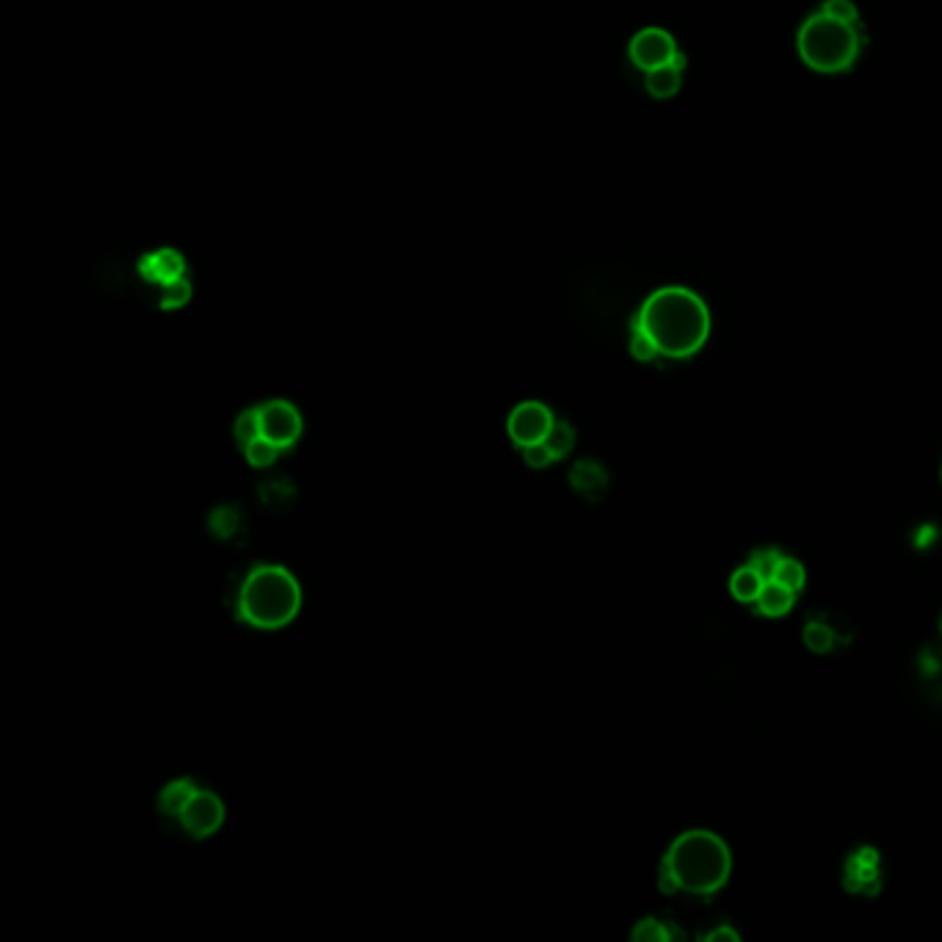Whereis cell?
<instances>
[{
  "label": "cell",
  "mask_w": 942,
  "mask_h": 942,
  "mask_svg": "<svg viewBox=\"0 0 942 942\" xmlns=\"http://www.w3.org/2000/svg\"><path fill=\"white\" fill-rule=\"evenodd\" d=\"M636 330L653 340L658 355L683 360L705 346L710 332L708 307L689 288H660L639 310Z\"/></svg>",
  "instance_id": "obj_1"
},
{
  "label": "cell",
  "mask_w": 942,
  "mask_h": 942,
  "mask_svg": "<svg viewBox=\"0 0 942 942\" xmlns=\"http://www.w3.org/2000/svg\"><path fill=\"white\" fill-rule=\"evenodd\" d=\"M727 877H730V852L719 834L705 829L680 834L660 865V888L667 893L685 890L710 895L727 882Z\"/></svg>",
  "instance_id": "obj_2"
},
{
  "label": "cell",
  "mask_w": 942,
  "mask_h": 942,
  "mask_svg": "<svg viewBox=\"0 0 942 942\" xmlns=\"http://www.w3.org/2000/svg\"><path fill=\"white\" fill-rule=\"evenodd\" d=\"M301 592L296 578L283 567H255L238 595V613L260 631L285 628L296 617Z\"/></svg>",
  "instance_id": "obj_3"
},
{
  "label": "cell",
  "mask_w": 942,
  "mask_h": 942,
  "mask_svg": "<svg viewBox=\"0 0 942 942\" xmlns=\"http://www.w3.org/2000/svg\"><path fill=\"white\" fill-rule=\"evenodd\" d=\"M859 25L818 12L798 30V55L816 73H843L859 55Z\"/></svg>",
  "instance_id": "obj_4"
},
{
  "label": "cell",
  "mask_w": 942,
  "mask_h": 942,
  "mask_svg": "<svg viewBox=\"0 0 942 942\" xmlns=\"http://www.w3.org/2000/svg\"><path fill=\"white\" fill-rule=\"evenodd\" d=\"M260 429L269 443L285 450L299 439L301 434V414L296 412L294 404L288 401H269L260 407Z\"/></svg>",
  "instance_id": "obj_5"
},
{
  "label": "cell",
  "mask_w": 942,
  "mask_h": 942,
  "mask_svg": "<svg viewBox=\"0 0 942 942\" xmlns=\"http://www.w3.org/2000/svg\"><path fill=\"white\" fill-rule=\"evenodd\" d=\"M678 55L680 50L678 45H674V39L669 37L667 30L660 28L639 30L631 42V61L639 66V70H644V73L669 64V61H674Z\"/></svg>",
  "instance_id": "obj_6"
},
{
  "label": "cell",
  "mask_w": 942,
  "mask_h": 942,
  "mask_svg": "<svg viewBox=\"0 0 942 942\" xmlns=\"http://www.w3.org/2000/svg\"><path fill=\"white\" fill-rule=\"evenodd\" d=\"M224 823L222 798L211 791H199L188 798L186 810L181 813V827L194 838H208Z\"/></svg>",
  "instance_id": "obj_7"
},
{
  "label": "cell",
  "mask_w": 942,
  "mask_h": 942,
  "mask_svg": "<svg viewBox=\"0 0 942 942\" xmlns=\"http://www.w3.org/2000/svg\"><path fill=\"white\" fill-rule=\"evenodd\" d=\"M553 412L540 401H525L509 414V437L515 445L525 448V445L542 443L553 426Z\"/></svg>",
  "instance_id": "obj_8"
},
{
  "label": "cell",
  "mask_w": 942,
  "mask_h": 942,
  "mask_svg": "<svg viewBox=\"0 0 942 942\" xmlns=\"http://www.w3.org/2000/svg\"><path fill=\"white\" fill-rule=\"evenodd\" d=\"M183 271H186V260L174 249H158V252H150L138 260V274L145 276L147 283H174V280H181Z\"/></svg>",
  "instance_id": "obj_9"
},
{
  "label": "cell",
  "mask_w": 942,
  "mask_h": 942,
  "mask_svg": "<svg viewBox=\"0 0 942 942\" xmlns=\"http://www.w3.org/2000/svg\"><path fill=\"white\" fill-rule=\"evenodd\" d=\"M683 64L685 59L678 55L669 64L658 66V70H649L647 73V91L653 97H672L680 89V80H683Z\"/></svg>",
  "instance_id": "obj_10"
},
{
  "label": "cell",
  "mask_w": 942,
  "mask_h": 942,
  "mask_svg": "<svg viewBox=\"0 0 942 942\" xmlns=\"http://www.w3.org/2000/svg\"><path fill=\"white\" fill-rule=\"evenodd\" d=\"M572 486H575L583 498L597 500L606 493L608 475L597 462H578L575 470H572Z\"/></svg>",
  "instance_id": "obj_11"
},
{
  "label": "cell",
  "mask_w": 942,
  "mask_h": 942,
  "mask_svg": "<svg viewBox=\"0 0 942 942\" xmlns=\"http://www.w3.org/2000/svg\"><path fill=\"white\" fill-rule=\"evenodd\" d=\"M793 600H796L793 588L782 586L780 581H766L760 597H757V611L766 613V617H782V613L791 611Z\"/></svg>",
  "instance_id": "obj_12"
},
{
  "label": "cell",
  "mask_w": 942,
  "mask_h": 942,
  "mask_svg": "<svg viewBox=\"0 0 942 942\" xmlns=\"http://www.w3.org/2000/svg\"><path fill=\"white\" fill-rule=\"evenodd\" d=\"M194 793H197V785H194L191 780H174L161 791L158 807H161L163 816L177 818V821H181V813L186 810L188 798H191Z\"/></svg>",
  "instance_id": "obj_13"
},
{
  "label": "cell",
  "mask_w": 942,
  "mask_h": 942,
  "mask_svg": "<svg viewBox=\"0 0 942 942\" xmlns=\"http://www.w3.org/2000/svg\"><path fill=\"white\" fill-rule=\"evenodd\" d=\"M763 583L766 581H763L760 572L752 570L749 565L741 567V570L735 572V575H732V581H730L732 597H735V600H741V603H757V597H760V592H763Z\"/></svg>",
  "instance_id": "obj_14"
},
{
  "label": "cell",
  "mask_w": 942,
  "mask_h": 942,
  "mask_svg": "<svg viewBox=\"0 0 942 942\" xmlns=\"http://www.w3.org/2000/svg\"><path fill=\"white\" fill-rule=\"evenodd\" d=\"M542 443H545L547 448H550L553 459H565L567 454H570V450H572V445H575V432H572L570 423L556 421L550 426V432H547V437L542 439Z\"/></svg>",
  "instance_id": "obj_15"
},
{
  "label": "cell",
  "mask_w": 942,
  "mask_h": 942,
  "mask_svg": "<svg viewBox=\"0 0 942 942\" xmlns=\"http://www.w3.org/2000/svg\"><path fill=\"white\" fill-rule=\"evenodd\" d=\"M631 937L636 942H669L672 937H680V940H683V934H680L678 929H669V926H664L660 920H653V918L642 920V924L633 929Z\"/></svg>",
  "instance_id": "obj_16"
},
{
  "label": "cell",
  "mask_w": 942,
  "mask_h": 942,
  "mask_svg": "<svg viewBox=\"0 0 942 942\" xmlns=\"http://www.w3.org/2000/svg\"><path fill=\"white\" fill-rule=\"evenodd\" d=\"M161 310H181V307L188 305V299H191V283H188L186 276L161 285Z\"/></svg>",
  "instance_id": "obj_17"
},
{
  "label": "cell",
  "mask_w": 942,
  "mask_h": 942,
  "mask_svg": "<svg viewBox=\"0 0 942 942\" xmlns=\"http://www.w3.org/2000/svg\"><path fill=\"white\" fill-rule=\"evenodd\" d=\"M771 581H780L782 586H788V588H793V592H798V588L805 586V581H807L805 567L798 565L796 558L782 556V558H780V565H777L774 578H771Z\"/></svg>",
  "instance_id": "obj_18"
},
{
  "label": "cell",
  "mask_w": 942,
  "mask_h": 942,
  "mask_svg": "<svg viewBox=\"0 0 942 942\" xmlns=\"http://www.w3.org/2000/svg\"><path fill=\"white\" fill-rule=\"evenodd\" d=\"M258 437H263V429H260V409H249L235 421V439H238L240 448H247L249 443H255Z\"/></svg>",
  "instance_id": "obj_19"
},
{
  "label": "cell",
  "mask_w": 942,
  "mask_h": 942,
  "mask_svg": "<svg viewBox=\"0 0 942 942\" xmlns=\"http://www.w3.org/2000/svg\"><path fill=\"white\" fill-rule=\"evenodd\" d=\"M805 644L813 649V653H829L834 644L832 628L823 624L821 619H813V622H807L805 628Z\"/></svg>",
  "instance_id": "obj_20"
},
{
  "label": "cell",
  "mask_w": 942,
  "mask_h": 942,
  "mask_svg": "<svg viewBox=\"0 0 942 942\" xmlns=\"http://www.w3.org/2000/svg\"><path fill=\"white\" fill-rule=\"evenodd\" d=\"M244 457H247V462L255 464V468H269V464L280 457V448H276L274 443H269L265 437H258L255 443H249L247 448H244Z\"/></svg>",
  "instance_id": "obj_21"
},
{
  "label": "cell",
  "mask_w": 942,
  "mask_h": 942,
  "mask_svg": "<svg viewBox=\"0 0 942 942\" xmlns=\"http://www.w3.org/2000/svg\"><path fill=\"white\" fill-rule=\"evenodd\" d=\"M782 553L774 550V547H766V550H755L749 556V567L755 572H760L763 581H771L777 572V565H780Z\"/></svg>",
  "instance_id": "obj_22"
},
{
  "label": "cell",
  "mask_w": 942,
  "mask_h": 942,
  "mask_svg": "<svg viewBox=\"0 0 942 942\" xmlns=\"http://www.w3.org/2000/svg\"><path fill=\"white\" fill-rule=\"evenodd\" d=\"M631 355L642 362H649L658 357V348H655L653 340H649L642 330H636V326H633V337H631Z\"/></svg>",
  "instance_id": "obj_23"
},
{
  "label": "cell",
  "mask_w": 942,
  "mask_h": 942,
  "mask_svg": "<svg viewBox=\"0 0 942 942\" xmlns=\"http://www.w3.org/2000/svg\"><path fill=\"white\" fill-rule=\"evenodd\" d=\"M821 12H827L829 17L843 20V23H857V7H854L852 0H827Z\"/></svg>",
  "instance_id": "obj_24"
},
{
  "label": "cell",
  "mask_w": 942,
  "mask_h": 942,
  "mask_svg": "<svg viewBox=\"0 0 942 942\" xmlns=\"http://www.w3.org/2000/svg\"><path fill=\"white\" fill-rule=\"evenodd\" d=\"M522 454H525V462H529L531 468H547V464L553 462V454L545 443L525 445V448H522Z\"/></svg>",
  "instance_id": "obj_25"
},
{
  "label": "cell",
  "mask_w": 942,
  "mask_h": 942,
  "mask_svg": "<svg viewBox=\"0 0 942 942\" xmlns=\"http://www.w3.org/2000/svg\"><path fill=\"white\" fill-rule=\"evenodd\" d=\"M705 940H708V942H719V940L739 942V940H741V934H739V931H735V929H730V926H719V929L708 931V934H705Z\"/></svg>",
  "instance_id": "obj_26"
},
{
  "label": "cell",
  "mask_w": 942,
  "mask_h": 942,
  "mask_svg": "<svg viewBox=\"0 0 942 942\" xmlns=\"http://www.w3.org/2000/svg\"><path fill=\"white\" fill-rule=\"evenodd\" d=\"M940 631H942V619H940Z\"/></svg>",
  "instance_id": "obj_27"
}]
</instances>
